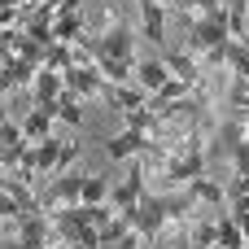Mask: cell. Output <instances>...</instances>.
Segmentation results:
<instances>
[{
  "label": "cell",
  "instance_id": "d6986e66",
  "mask_svg": "<svg viewBox=\"0 0 249 249\" xmlns=\"http://www.w3.org/2000/svg\"><path fill=\"white\" fill-rule=\"evenodd\" d=\"M4 66H9V74H13V88H31V83H35V70H39L35 61H26V57H9Z\"/></svg>",
  "mask_w": 249,
  "mask_h": 249
},
{
  "label": "cell",
  "instance_id": "8fae6325",
  "mask_svg": "<svg viewBox=\"0 0 249 249\" xmlns=\"http://www.w3.org/2000/svg\"><path fill=\"white\" fill-rule=\"evenodd\" d=\"M162 61H166V70H171L175 79H184L188 88H201V66H197L188 53H175V48H166V53H162Z\"/></svg>",
  "mask_w": 249,
  "mask_h": 249
},
{
  "label": "cell",
  "instance_id": "2e32d148",
  "mask_svg": "<svg viewBox=\"0 0 249 249\" xmlns=\"http://www.w3.org/2000/svg\"><path fill=\"white\" fill-rule=\"evenodd\" d=\"M228 105H232V118L249 123V79L232 74V88H228Z\"/></svg>",
  "mask_w": 249,
  "mask_h": 249
},
{
  "label": "cell",
  "instance_id": "9a60e30c",
  "mask_svg": "<svg viewBox=\"0 0 249 249\" xmlns=\"http://www.w3.org/2000/svg\"><path fill=\"white\" fill-rule=\"evenodd\" d=\"M83 35H88V26H83L79 9H70V13H57V18H53V39H61V44H79Z\"/></svg>",
  "mask_w": 249,
  "mask_h": 249
},
{
  "label": "cell",
  "instance_id": "5b68a950",
  "mask_svg": "<svg viewBox=\"0 0 249 249\" xmlns=\"http://www.w3.org/2000/svg\"><path fill=\"white\" fill-rule=\"evenodd\" d=\"M61 79H66V88L74 92V96H83V101H105V92H109V79L96 70V66H70V70H61Z\"/></svg>",
  "mask_w": 249,
  "mask_h": 249
},
{
  "label": "cell",
  "instance_id": "44dd1931",
  "mask_svg": "<svg viewBox=\"0 0 249 249\" xmlns=\"http://www.w3.org/2000/svg\"><path fill=\"white\" fill-rule=\"evenodd\" d=\"M105 193H109V179H105V175H83V197H79V201L101 206V201H105Z\"/></svg>",
  "mask_w": 249,
  "mask_h": 249
},
{
  "label": "cell",
  "instance_id": "4316f807",
  "mask_svg": "<svg viewBox=\"0 0 249 249\" xmlns=\"http://www.w3.org/2000/svg\"><path fill=\"white\" fill-rule=\"evenodd\" d=\"M0 223H4V219H0Z\"/></svg>",
  "mask_w": 249,
  "mask_h": 249
},
{
  "label": "cell",
  "instance_id": "4fadbf2b",
  "mask_svg": "<svg viewBox=\"0 0 249 249\" xmlns=\"http://www.w3.org/2000/svg\"><path fill=\"white\" fill-rule=\"evenodd\" d=\"M66 92V79H61V70H53V66H39L35 70V83H31V96L35 101H57Z\"/></svg>",
  "mask_w": 249,
  "mask_h": 249
},
{
  "label": "cell",
  "instance_id": "7402d4cb",
  "mask_svg": "<svg viewBox=\"0 0 249 249\" xmlns=\"http://www.w3.org/2000/svg\"><path fill=\"white\" fill-rule=\"evenodd\" d=\"M175 4H179V13H184L188 22H193L197 13H214V9H223L219 0H175Z\"/></svg>",
  "mask_w": 249,
  "mask_h": 249
},
{
  "label": "cell",
  "instance_id": "ba28073f",
  "mask_svg": "<svg viewBox=\"0 0 249 249\" xmlns=\"http://www.w3.org/2000/svg\"><path fill=\"white\" fill-rule=\"evenodd\" d=\"M53 118H57V101H35V109L26 114V123H22V136L35 144V140H44L48 131H53Z\"/></svg>",
  "mask_w": 249,
  "mask_h": 249
},
{
  "label": "cell",
  "instance_id": "603a6c76",
  "mask_svg": "<svg viewBox=\"0 0 249 249\" xmlns=\"http://www.w3.org/2000/svg\"><path fill=\"white\" fill-rule=\"evenodd\" d=\"M74 158H79V144H61V158H57V166H53V175H61V171H70V166H74Z\"/></svg>",
  "mask_w": 249,
  "mask_h": 249
},
{
  "label": "cell",
  "instance_id": "ffe728a7",
  "mask_svg": "<svg viewBox=\"0 0 249 249\" xmlns=\"http://www.w3.org/2000/svg\"><path fill=\"white\" fill-rule=\"evenodd\" d=\"M79 101H83V96H74V92L66 88V92L57 96V118H66V123H74V127H79V123H83V109H79Z\"/></svg>",
  "mask_w": 249,
  "mask_h": 249
},
{
  "label": "cell",
  "instance_id": "8992f818",
  "mask_svg": "<svg viewBox=\"0 0 249 249\" xmlns=\"http://www.w3.org/2000/svg\"><path fill=\"white\" fill-rule=\"evenodd\" d=\"M144 197V166H131L127 171V179L109 193V206L118 210V214H127V210H136V201Z\"/></svg>",
  "mask_w": 249,
  "mask_h": 249
},
{
  "label": "cell",
  "instance_id": "277c9868",
  "mask_svg": "<svg viewBox=\"0 0 249 249\" xmlns=\"http://www.w3.org/2000/svg\"><path fill=\"white\" fill-rule=\"evenodd\" d=\"M79 197H83V175L61 171V175H53V179H48V188L39 193V210H44V214H53V210H61V206H74Z\"/></svg>",
  "mask_w": 249,
  "mask_h": 249
},
{
  "label": "cell",
  "instance_id": "5bb4252c",
  "mask_svg": "<svg viewBox=\"0 0 249 249\" xmlns=\"http://www.w3.org/2000/svg\"><path fill=\"white\" fill-rule=\"evenodd\" d=\"M214 245L219 249H245V232L236 228V219H232L228 210L214 214Z\"/></svg>",
  "mask_w": 249,
  "mask_h": 249
},
{
  "label": "cell",
  "instance_id": "3957f363",
  "mask_svg": "<svg viewBox=\"0 0 249 249\" xmlns=\"http://www.w3.org/2000/svg\"><path fill=\"white\" fill-rule=\"evenodd\" d=\"M232 31H228V9H214V13H197L188 22V48L193 53H210L219 44H228Z\"/></svg>",
  "mask_w": 249,
  "mask_h": 249
},
{
  "label": "cell",
  "instance_id": "ac0fdd59",
  "mask_svg": "<svg viewBox=\"0 0 249 249\" xmlns=\"http://www.w3.org/2000/svg\"><path fill=\"white\" fill-rule=\"evenodd\" d=\"M57 158H61V140H53V136L35 140V166H39V171H48V175H53Z\"/></svg>",
  "mask_w": 249,
  "mask_h": 249
},
{
  "label": "cell",
  "instance_id": "52a82bcc",
  "mask_svg": "<svg viewBox=\"0 0 249 249\" xmlns=\"http://www.w3.org/2000/svg\"><path fill=\"white\" fill-rule=\"evenodd\" d=\"M140 35L149 39V44H166V4H158V0H144L140 4Z\"/></svg>",
  "mask_w": 249,
  "mask_h": 249
},
{
  "label": "cell",
  "instance_id": "9c48e42d",
  "mask_svg": "<svg viewBox=\"0 0 249 249\" xmlns=\"http://www.w3.org/2000/svg\"><path fill=\"white\" fill-rule=\"evenodd\" d=\"M153 140L144 136V131H136V127H127L123 136H114L109 144H105V153H109V162H118V158H136V153H144Z\"/></svg>",
  "mask_w": 249,
  "mask_h": 249
},
{
  "label": "cell",
  "instance_id": "cb8c5ba5",
  "mask_svg": "<svg viewBox=\"0 0 249 249\" xmlns=\"http://www.w3.org/2000/svg\"><path fill=\"white\" fill-rule=\"evenodd\" d=\"M53 4H57V13H70V9H79L83 0H53Z\"/></svg>",
  "mask_w": 249,
  "mask_h": 249
},
{
  "label": "cell",
  "instance_id": "7a4b0ae2",
  "mask_svg": "<svg viewBox=\"0 0 249 249\" xmlns=\"http://www.w3.org/2000/svg\"><path fill=\"white\" fill-rule=\"evenodd\" d=\"M79 44L92 53L96 66H101V61H123V66H136V61H140V57H136V31H131L123 18H105V31H101V35H83Z\"/></svg>",
  "mask_w": 249,
  "mask_h": 249
},
{
  "label": "cell",
  "instance_id": "484cf974",
  "mask_svg": "<svg viewBox=\"0 0 249 249\" xmlns=\"http://www.w3.org/2000/svg\"><path fill=\"white\" fill-rule=\"evenodd\" d=\"M136 4H144V0H136ZM158 4H166V0H158Z\"/></svg>",
  "mask_w": 249,
  "mask_h": 249
},
{
  "label": "cell",
  "instance_id": "6da1fadb",
  "mask_svg": "<svg viewBox=\"0 0 249 249\" xmlns=\"http://www.w3.org/2000/svg\"><path fill=\"white\" fill-rule=\"evenodd\" d=\"M206 162H210V153H206V140H201V123H193V127L184 131L179 149L166 153L158 166H162V175H166L175 188H184V184H193V179L206 175Z\"/></svg>",
  "mask_w": 249,
  "mask_h": 249
},
{
  "label": "cell",
  "instance_id": "30bf717a",
  "mask_svg": "<svg viewBox=\"0 0 249 249\" xmlns=\"http://www.w3.org/2000/svg\"><path fill=\"white\" fill-rule=\"evenodd\" d=\"M0 193L22 210V214H39V197L31 193V184L22 179V175H4V184H0Z\"/></svg>",
  "mask_w": 249,
  "mask_h": 249
},
{
  "label": "cell",
  "instance_id": "7c38bea8",
  "mask_svg": "<svg viewBox=\"0 0 249 249\" xmlns=\"http://www.w3.org/2000/svg\"><path fill=\"white\" fill-rule=\"evenodd\" d=\"M166 79H171V70H166V61H162V57H144V61H136V83H140L149 96H153Z\"/></svg>",
  "mask_w": 249,
  "mask_h": 249
},
{
  "label": "cell",
  "instance_id": "d4e9b609",
  "mask_svg": "<svg viewBox=\"0 0 249 249\" xmlns=\"http://www.w3.org/2000/svg\"><path fill=\"white\" fill-rule=\"evenodd\" d=\"M0 4H13V9H22V0H0Z\"/></svg>",
  "mask_w": 249,
  "mask_h": 249
},
{
  "label": "cell",
  "instance_id": "e0dca14e",
  "mask_svg": "<svg viewBox=\"0 0 249 249\" xmlns=\"http://www.w3.org/2000/svg\"><path fill=\"white\" fill-rule=\"evenodd\" d=\"M228 31H232V39H249V0H232L228 4Z\"/></svg>",
  "mask_w": 249,
  "mask_h": 249
}]
</instances>
